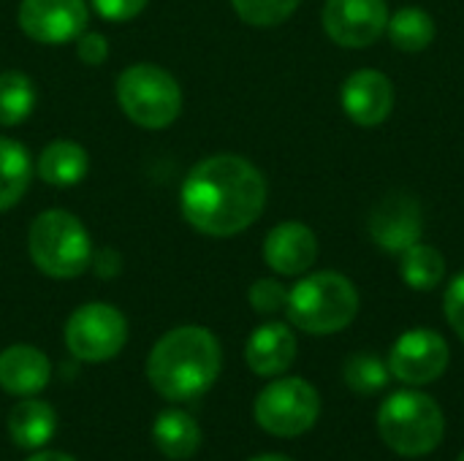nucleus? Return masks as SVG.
<instances>
[{"mask_svg":"<svg viewBox=\"0 0 464 461\" xmlns=\"http://www.w3.org/2000/svg\"><path fill=\"white\" fill-rule=\"evenodd\" d=\"M266 206V179L242 155L220 152L198 160L182 187L179 209L190 228L228 239L247 231Z\"/></svg>","mask_w":464,"mask_h":461,"instance_id":"nucleus-1","label":"nucleus"},{"mask_svg":"<svg viewBox=\"0 0 464 461\" xmlns=\"http://www.w3.org/2000/svg\"><path fill=\"white\" fill-rule=\"evenodd\" d=\"M223 367L218 337L204 326H179L166 331L147 356V380L169 402H193L204 397Z\"/></svg>","mask_w":464,"mask_h":461,"instance_id":"nucleus-2","label":"nucleus"},{"mask_svg":"<svg viewBox=\"0 0 464 461\" xmlns=\"http://www.w3.org/2000/svg\"><path fill=\"white\" fill-rule=\"evenodd\" d=\"M285 315L304 334H337L359 315V293L345 274L315 272L288 291Z\"/></svg>","mask_w":464,"mask_h":461,"instance_id":"nucleus-3","label":"nucleus"},{"mask_svg":"<svg viewBox=\"0 0 464 461\" xmlns=\"http://www.w3.org/2000/svg\"><path fill=\"white\" fill-rule=\"evenodd\" d=\"M27 253L35 269L52 280H73L92 266L90 231L65 209H46L30 223Z\"/></svg>","mask_w":464,"mask_h":461,"instance_id":"nucleus-4","label":"nucleus"},{"mask_svg":"<svg viewBox=\"0 0 464 461\" xmlns=\"http://www.w3.org/2000/svg\"><path fill=\"white\" fill-rule=\"evenodd\" d=\"M378 435L400 456H430L446 435L440 405L424 391H397L378 410Z\"/></svg>","mask_w":464,"mask_h":461,"instance_id":"nucleus-5","label":"nucleus"},{"mask_svg":"<svg viewBox=\"0 0 464 461\" xmlns=\"http://www.w3.org/2000/svg\"><path fill=\"white\" fill-rule=\"evenodd\" d=\"M117 103L133 125L163 130L182 114V90L166 68L136 62L117 76Z\"/></svg>","mask_w":464,"mask_h":461,"instance_id":"nucleus-6","label":"nucleus"},{"mask_svg":"<svg viewBox=\"0 0 464 461\" xmlns=\"http://www.w3.org/2000/svg\"><path fill=\"white\" fill-rule=\"evenodd\" d=\"M256 424L275 437H299L310 432L321 416V397L304 378L272 380L256 397Z\"/></svg>","mask_w":464,"mask_h":461,"instance_id":"nucleus-7","label":"nucleus"},{"mask_svg":"<svg viewBox=\"0 0 464 461\" xmlns=\"http://www.w3.org/2000/svg\"><path fill=\"white\" fill-rule=\"evenodd\" d=\"M63 337L73 359L87 364H103L125 348L128 321L117 307L106 302H90L71 312Z\"/></svg>","mask_w":464,"mask_h":461,"instance_id":"nucleus-8","label":"nucleus"},{"mask_svg":"<svg viewBox=\"0 0 464 461\" xmlns=\"http://www.w3.org/2000/svg\"><path fill=\"white\" fill-rule=\"evenodd\" d=\"M16 22L30 41L60 46L87 30L90 8L87 0H22Z\"/></svg>","mask_w":464,"mask_h":461,"instance_id":"nucleus-9","label":"nucleus"},{"mask_svg":"<svg viewBox=\"0 0 464 461\" xmlns=\"http://www.w3.org/2000/svg\"><path fill=\"white\" fill-rule=\"evenodd\" d=\"M449 342L432 331V329H411L405 331L392 353H389V370L392 378L408 383V386H427L435 383L449 370Z\"/></svg>","mask_w":464,"mask_h":461,"instance_id":"nucleus-10","label":"nucleus"},{"mask_svg":"<svg viewBox=\"0 0 464 461\" xmlns=\"http://www.w3.org/2000/svg\"><path fill=\"white\" fill-rule=\"evenodd\" d=\"M389 24L386 0H326L324 5V30L326 35L345 49L372 46Z\"/></svg>","mask_w":464,"mask_h":461,"instance_id":"nucleus-11","label":"nucleus"},{"mask_svg":"<svg viewBox=\"0 0 464 461\" xmlns=\"http://www.w3.org/2000/svg\"><path fill=\"white\" fill-rule=\"evenodd\" d=\"M421 234H424L421 204L411 193L397 190L375 204L370 215V236L381 250L392 255H402L408 247L421 242Z\"/></svg>","mask_w":464,"mask_h":461,"instance_id":"nucleus-12","label":"nucleus"},{"mask_svg":"<svg viewBox=\"0 0 464 461\" xmlns=\"http://www.w3.org/2000/svg\"><path fill=\"white\" fill-rule=\"evenodd\" d=\"M340 103L351 122L362 128H375L386 122L394 109V84L386 73L362 68L345 79L340 90Z\"/></svg>","mask_w":464,"mask_h":461,"instance_id":"nucleus-13","label":"nucleus"},{"mask_svg":"<svg viewBox=\"0 0 464 461\" xmlns=\"http://www.w3.org/2000/svg\"><path fill=\"white\" fill-rule=\"evenodd\" d=\"M264 261L275 274L299 277L318 261V236L310 226L299 220H285L275 226L264 239Z\"/></svg>","mask_w":464,"mask_h":461,"instance_id":"nucleus-14","label":"nucleus"},{"mask_svg":"<svg viewBox=\"0 0 464 461\" xmlns=\"http://www.w3.org/2000/svg\"><path fill=\"white\" fill-rule=\"evenodd\" d=\"M296 337L285 323H264L258 326L247 345H245V361L258 378H277L291 370L296 361Z\"/></svg>","mask_w":464,"mask_h":461,"instance_id":"nucleus-15","label":"nucleus"},{"mask_svg":"<svg viewBox=\"0 0 464 461\" xmlns=\"http://www.w3.org/2000/svg\"><path fill=\"white\" fill-rule=\"evenodd\" d=\"M52 364L33 345H11L0 353V389L11 397H33L49 386Z\"/></svg>","mask_w":464,"mask_h":461,"instance_id":"nucleus-16","label":"nucleus"},{"mask_svg":"<svg viewBox=\"0 0 464 461\" xmlns=\"http://www.w3.org/2000/svg\"><path fill=\"white\" fill-rule=\"evenodd\" d=\"M35 171L52 187H73L87 177L90 155L82 144L71 139H54L41 149Z\"/></svg>","mask_w":464,"mask_h":461,"instance_id":"nucleus-17","label":"nucleus"},{"mask_svg":"<svg viewBox=\"0 0 464 461\" xmlns=\"http://www.w3.org/2000/svg\"><path fill=\"white\" fill-rule=\"evenodd\" d=\"M54 429H57V416L41 399H24V402L14 405V410L8 413L11 443L22 451L44 448L54 437Z\"/></svg>","mask_w":464,"mask_h":461,"instance_id":"nucleus-18","label":"nucleus"},{"mask_svg":"<svg viewBox=\"0 0 464 461\" xmlns=\"http://www.w3.org/2000/svg\"><path fill=\"white\" fill-rule=\"evenodd\" d=\"M152 440H155L158 451L166 459L185 461L196 456V451L201 448V429H198L193 416H188L185 410L171 408V410H163L155 418Z\"/></svg>","mask_w":464,"mask_h":461,"instance_id":"nucleus-19","label":"nucleus"},{"mask_svg":"<svg viewBox=\"0 0 464 461\" xmlns=\"http://www.w3.org/2000/svg\"><path fill=\"white\" fill-rule=\"evenodd\" d=\"M33 179V160L24 144L0 136V212L19 204Z\"/></svg>","mask_w":464,"mask_h":461,"instance_id":"nucleus-20","label":"nucleus"},{"mask_svg":"<svg viewBox=\"0 0 464 461\" xmlns=\"http://www.w3.org/2000/svg\"><path fill=\"white\" fill-rule=\"evenodd\" d=\"M35 84L22 71H0V125H22L35 109Z\"/></svg>","mask_w":464,"mask_h":461,"instance_id":"nucleus-21","label":"nucleus"},{"mask_svg":"<svg viewBox=\"0 0 464 461\" xmlns=\"http://www.w3.org/2000/svg\"><path fill=\"white\" fill-rule=\"evenodd\" d=\"M386 33L402 52H424L435 41V19L424 8H400L389 16Z\"/></svg>","mask_w":464,"mask_h":461,"instance_id":"nucleus-22","label":"nucleus"},{"mask_svg":"<svg viewBox=\"0 0 464 461\" xmlns=\"http://www.w3.org/2000/svg\"><path fill=\"white\" fill-rule=\"evenodd\" d=\"M400 274L413 291H432L446 277V261L435 247H430L424 242H416L413 247H408L402 253Z\"/></svg>","mask_w":464,"mask_h":461,"instance_id":"nucleus-23","label":"nucleus"},{"mask_svg":"<svg viewBox=\"0 0 464 461\" xmlns=\"http://www.w3.org/2000/svg\"><path fill=\"white\" fill-rule=\"evenodd\" d=\"M343 378H345L351 391L370 397V394H378L381 389L389 386L392 370H389V361L378 359L375 353H356L345 361Z\"/></svg>","mask_w":464,"mask_h":461,"instance_id":"nucleus-24","label":"nucleus"},{"mask_svg":"<svg viewBox=\"0 0 464 461\" xmlns=\"http://www.w3.org/2000/svg\"><path fill=\"white\" fill-rule=\"evenodd\" d=\"M302 0H231L237 16L253 27H277L283 24Z\"/></svg>","mask_w":464,"mask_h":461,"instance_id":"nucleus-25","label":"nucleus"},{"mask_svg":"<svg viewBox=\"0 0 464 461\" xmlns=\"http://www.w3.org/2000/svg\"><path fill=\"white\" fill-rule=\"evenodd\" d=\"M247 299H250V307L261 315H275V312H283L285 304H288V288L280 283V280H272V277H261L250 285L247 291Z\"/></svg>","mask_w":464,"mask_h":461,"instance_id":"nucleus-26","label":"nucleus"},{"mask_svg":"<svg viewBox=\"0 0 464 461\" xmlns=\"http://www.w3.org/2000/svg\"><path fill=\"white\" fill-rule=\"evenodd\" d=\"M147 3L150 0H90V5L106 22H130L147 8Z\"/></svg>","mask_w":464,"mask_h":461,"instance_id":"nucleus-27","label":"nucleus"},{"mask_svg":"<svg viewBox=\"0 0 464 461\" xmlns=\"http://www.w3.org/2000/svg\"><path fill=\"white\" fill-rule=\"evenodd\" d=\"M443 312H446L449 326L457 331V337L464 342V274L454 277V280H451V285L446 288V296H443Z\"/></svg>","mask_w":464,"mask_h":461,"instance_id":"nucleus-28","label":"nucleus"},{"mask_svg":"<svg viewBox=\"0 0 464 461\" xmlns=\"http://www.w3.org/2000/svg\"><path fill=\"white\" fill-rule=\"evenodd\" d=\"M76 54L84 65H103L106 57H109V41L103 33H95V30H84L79 38H76Z\"/></svg>","mask_w":464,"mask_h":461,"instance_id":"nucleus-29","label":"nucleus"},{"mask_svg":"<svg viewBox=\"0 0 464 461\" xmlns=\"http://www.w3.org/2000/svg\"><path fill=\"white\" fill-rule=\"evenodd\" d=\"M27 461H76L73 456H68V454H60V451H38V454H33Z\"/></svg>","mask_w":464,"mask_h":461,"instance_id":"nucleus-30","label":"nucleus"},{"mask_svg":"<svg viewBox=\"0 0 464 461\" xmlns=\"http://www.w3.org/2000/svg\"><path fill=\"white\" fill-rule=\"evenodd\" d=\"M250 461H294V459L280 456V454H266V456H256V459H250Z\"/></svg>","mask_w":464,"mask_h":461,"instance_id":"nucleus-31","label":"nucleus"},{"mask_svg":"<svg viewBox=\"0 0 464 461\" xmlns=\"http://www.w3.org/2000/svg\"><path fill=\"white\" fill-rule=\"evenodd\" d=\"M457 461H464V451H462V454H459V459H457Z\"/></svg>","mask_w":464,"mask_h":461,"instance_id":"nucleus-32","label":"nucleus"}]
</instances>
